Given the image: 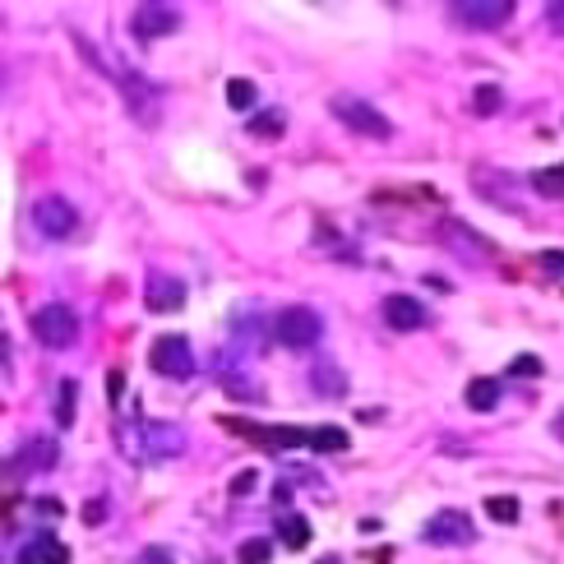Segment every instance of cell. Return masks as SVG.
Returning <instances> with one entry per match:
<instances>
[{
	"label": "cell",
	"instance_id": "obj_3",
	"mask_svg": "<svg viewBox=\"0 0 564 564\" xmlns=\"http://www.w3.org/2000/svg\"><path fill=\"white\" fill-rule=\"evenodd\" d=\"M435 237H440V245L449 250V255H458L463 264H485L495 255V245L481 237L477 227H468L463 218H440L435 223Z\"/></svg>",
	"mask_w": 564,
	"mask_h": 564
},
{
	"label": "cell",
	"instance_id": "obj_9",
	"mask_svg": "<svg viewBox=\"0 0 564 564\" xmlns=\"http://www.w3.org/2000/svg\"><path fill=\"white\" fill-rule=\"evenodd\" d=\"M449 19L463 28H477V33H491V28H504L514 19V5L509 0H454L449 5Z\"/></svg>",
	"mask_w": 564,
	"mask_h": 564
},
{
	"label": "cell",
	"instance_id": "obj_18",
	"mask_svg": "<svg viewBox=\"0 0 564 564\" xmlns=\"http://www.w3.org/2000/svg\"><path fill=\"white\" fill-rule=\"evenodd\" d=\"M463 398H468L472 412H495L500 398H504V388H500V380H491V375H477V380L468 384V394H463Z\"/></svg>",
	"mask_w": 564,
	"mask_h": 564
},
{
	"label": "cell",
	"instance_id": "obj_1",
	"mask_svg": "<svg viewBox=\"0 0 564 564\" xmlns=\"http://www.w3.org/2000/svg\"><path fill=\"white\" fill-rule=\"evenodd\" d=\"M28 324H33V338L43 343V347H51V352H65V347L80 343V315H74L65 301L37 305L33 315H28Z\"/></svg>",
	"mask_w": 564,
	"mask_h": 564
},
{
	"label": "cell",
	"instance_id": "obj_14",
	"mask_svg": "<svg viewBox=\"0 0 564 564\" xmlns=\"http://www.w3.org/2000/svg\"><path fill=\"white\" fill-rule=\"evenodd\" d=\"M14 463H24V472H51L61 463V444H56V435H33L19 444Z\"/></svg>",
	"mask_w": 564,
	"mask_h": 564
},
{
	"label": "cell",
	"instance_id": "obj_27",
	"mask_svg": "<svg viewBox=\"0 0 564 564\" xmlns=\"http://www.w3.org/2000/svg\"><path fill=\"white\" fill-rule=\"evenodd\" d=\"M268 555H274V541L268 537H255L241 547V564H268Z\"/></svg>",
	"mask_w": 564,
	"mask_h": 564
},
{
	"label": "cell",
	"instance_id": "obj_31",
	"mask_svg": "<svg viewBox=\"0 0 564 564\" xmlns=\"http://www.w3.org/2000/svg\"><path fill=\"white\" fill-rule=\"evenodd\" d=\"M547 28L564 37V0H555V5H547Z\"/></svg>",
	"mask_w": 564,
	"mask_h": 564
},
{
	"label": "cell",
	"instance_id": "obj_16",
	"mask_svg": "<svg viewBox=\"0 0 564 564\" xmlns=\"http://www.w3.org/2000/svg\"><path fill=\"white\" fill-rule=\"evenodd\" d=\"M472 185H477V194H485V200H495V204H504V208H518V200H514V177L509 171H500V181H495V167H477L472 171Z\"/></svg>",
	"mask_w": 564,
	"mask_h": 564
},
{
	"label": "cell",
	"instance_id": "obj_29",
	"mask_svg": "<svg viewBox=\"0 0 564 564\" xmlns=\"http://www.w3.org/2000/svg\"><path fill=\"white\" fill-rule=\"evenodd\" d=\"M130 564H177V555H171L167 547H144Z\"/></svg>",
	"mask_w": 564,
	"mask_h": 564
},
{
	"label": "cell",
	"instance_id": "obj_32",
	"mask_svg": "<svg viewBox=\"0 0 564 564\" xmlns=\"http://www.w3.org/2000/svg\"><path fill=\"white\" fill-rule=\"evenodd\" d=\"M37 514H43V518H61L65 509H61V500H56V495H43V500H37Z\"/></svg>",
	"mask_w": 564,
	"mask_h": 564
},
{
	"label": "cell",
	"instance_id": "obj_19",
	"mask_svg": "<svg viewBox=\"0 0 564 564\" xmlns=\"http://www.w3.org/2000/svg\"><path fill=\"white\" fill-rule=\"evenodd\" d=\"M245 130L255 134V140H283V134H287V111L283 107H264V111L250 116Z\"/></svg>",
	"mask_w": 564,
	"mask_h": 564
},
{
	"label": "cell",
	"instance_id": "obj_28",
	"mask_svg": "<svg viewBox=\"0 0 564 564\" xmlns=\"http://www.w3.org/2000/svg\"><path fill=\"white\" fill-rule=\"evenodd\" d=\"M541 375V357H514L509 361V380H532Z\"/></svg>",
	"mask_w": 564,
	"mask_h": 564
},
{
	"label": "cell",
	"instance_id": "obj_30",
	"mask_svg": "<svg viewBox=\"0 0 564 564\" xmlns=\"http://www.w3.org/2000/svg\"><path fill=\"white\" fill-rule=\"evenodd\" d=\"M537 264H541V268H547V274L564 278V250H541V255H537Z\"/></svg>",
	"mask_w": 564,
	"mask_h": 564
},
{
	"label": "cell",
	"instance_id": "obj_23",
	"mask_svg": "<svg viewBox=\"0 0 564 564\" xmlns=\"http://www.w3.org/2000/svg\"><path fill=\"white\" fill-rule=\"evenodd\" d=\"M278 532H283V547H287V551H301L305 541H310V523H305L301 514H287Z\"/></svg>",
	"mask_w": 564,
	"mask_h": 564
},
{
	"label": "cell",
	"instance_id": "obj_10",
	"mask_svg": "<svg viewBox=\"0 0 564 564\" xmlns=\"http://www.w3.org/2000/svg\"><path fill=\"white\" fill-rule=\"evenodd\" d=\"M130 28H134L140 43H158V37L181 28V10H171V5H134L130 10Z\"/></svg>",
	"mask_w": 564,
	"mask_h": 564
},
{
	"label": "cell",
	"instance_id": "obj_8",
	"mask_svg": "<svg viewBox=\"0 0 564 564\" xmlns=\"http://www.w3.org/2000/svg\"><path fill=\"white\" fill-rule=\"evenodd\" d=\"M148 365H153L158 375H167V380H190L200 361H194V352H190V338H181V334H163V338H153Z\"/></svg>",
	"mask_w": 564,
	"mask_h": 564
},
{
	"label": "cell",
	"instance_id": "obj_13",
	"mask_svg": "<svg viewBox=\"0 0 564 564\" xmlns=\"http://www.w3.org/2000/svg\"><path fill=\"white\" fill-rule=\"evenodd\" d=\"M144 301L153 315H163V310H181L185 305V283L171 278V274H148L144 278Z\"/></svg>",
	"mask_w": 564,
	"mask_h": 564
},
{
	"label": "cell",
	"instance_id": "obj_25",
	"mask_svg": "<svg viewBox=\"0 0 564 564\" xmlns=\"http://www.w3.org/2000/svg\"><path fill=\"white\" fill-rule=\"evenodd\" d=\"M255 84H250V80H231L227 84V103H231V111H250V107H255Z\"/></svg>",
	"mask_w": 564,
	"mask_h": 564
},
{
	"label": "cell",
	"instance_id": "obj_4",
	"mask_svg": "<svg viewBox=\"0 0 564 564\" xmlns=\"http://www.w3.org/2000/svg\"><path fill=\"white\" fill-rule=\"evenodd\" d=\"M274 338L291 352H301V347H315L324 338V320L310 305H287L274 315Z\"/></svg>",
	"mask_w": 564,
	"mask_h": 564
},
{
	"label": "cell",
	"instance_id": "obj_35",
	"mask_svg": "<svg viewBox=\"0 0 564 564\" xmlns=\"http://www.w3.org/2000/svg\"><path fill=\"white\" fill-rule=\"evenodd\" d=\"M255 485V472H241V477H231V495H241V491H250Z\"/></svg>",
	"mask_w": 564,
	"mask_h": 564
},
{
	"label": "cell",
	"instance_id": "obj_11",
	"mask_svg": "<svg viewBox=\"0 0 564 564\" xmlns=\"http://www.w3.org/2000/svg\"><path fill=\"white\" fill-rule=\"evenodd\" d=\"M380 315H384L388 328H398V334H417V328L431 324V310H425L417 297H403V291L380 301Z\"/></svg>",
	"mask_w": 564,
	"mask_h": 564
},
{
	"label": "cell",
	"instance_id": "obj_36",
	"mask_svg": "<svg viewBox=\"0 0 564 564\" xmlns=\"http://www.w3.org/2000/svg\"><path fill=\"white\" fill-rule=\"evenodd\" d=\"M551 435H555V440H560V444H564V407H560V412H555V417H551Z\"/></svg>",
	"mask_w": 564,
	"mask_h": 564
},
{
	"label": "cell",
	"instance_id": "obj_34",
	"mask_svg": "<svg viewBox=\"0 0 564 564\" xmlns=\"http://www.w3.org/2000/svg\"><path fill=\"white\" fill-rule=\"evenodd\" d=\"M103 518H107V504L103 500H88L84 504V523H103Z\"/></svg>",
	"mask_w": 564,
	"mask_h": 564
},
{
	"label": "cell",
	"instance_id": "obj_33",
	"mask_svg": "<svg viewBox=\"0 0 564 564\" xmlns=\"http://www.w3.org/2000/svg\"><path fill=\"white\" fill-rule=\"evenodd\" d=\"M121 388H125V375H121V371H111V375H107V398H111V403H121Z\"/></svg>",
	"mask_w": 564,
	"mask_h": 564
},
{
	"label": "cell",
	"instance_id": "obj_5",
	"mask_svg": "<svg viewBox=\"0 0 564 564\" xmlns=\"http://www.w3.org/2000/svg\"><path fill=\"white\" fill-rule=\"evenodd\" d=\"M421 541H425V547H440V551L472 547V541H477V523H472L468 514H463V509H440V514L425 518Z\"/></svg>",
	"mask_w": 564,
	"mask_h": 564
},
{
	"label": "cell",
	"instance_id": "obj_22",
	"mask_svg": "<svg viewBox=\"0 0 564 564\" xmlns=\"http://www.w3.org/2000/svg\"><path fill=\"white\" fill-rule=\"evenodd\" d=\"M532 190L547 194V200H564V163H555V167H537V171H532Z\"/></svg>",
	"mask_w": 564,
	"mask_h": 564
},
{
	"label": "cell",
	"instance_id": "obj_17",
	"mask_svg": "<svg viewBox=\"0 0 564 564\" xmlns=\"http://www.w3.org/2000/svg\"><path fill=\"white\" fill-rule=\"evenodd\" d=\"M310 388H315L320 398L338 403V398L347 394V375H343V371H338V365L328 361V357H320V361H315V371H310Z\"/></svg>",
	"mask_w": 564,
	"mask_h": 564
},
{
	"label": "cell",
	"instance_id": "obj_12",
	"mask_svg": "<svg viewBox=\"0 0 564 564\" xmlns=\"http://www.w3.org/2000/svg\"><path fill=\"white\" fill-rule=\"evenodd\" d=\"M144 449L148 463H167L185 454V431L177 421H144Z\"/></svg>",
	"mask_w": 564,
	"mask_h": 564
},
{
	"label": "cell",
	"instance_id": "obj_20",
	"mask_svg": "<svg viewBox=\"0 0 564 564\" xmlns=\"http://www.w3.org/2000/svg\"><path fill=\"white\" fill-rule=\"evenodd\" d=\"M74 407H80V384L61 380V384H56V431L74 425Z\"/></svg>",
	"mask_w": 564,
	"mask_h": 564
},
{
	"label": "cell",
	"instance_id": "obj_21",
	"mask_svg": "<svg viewBox=\"0 0 564 564\" xmlns=\"http://www.w3.org/2000/svg\"><path fill=\"white\" fill-rule=\"evenodd\" d=\"M347 444L352 440H347L343 425H315V431H310V449L315 454H343Z\"/></svg>",
	"mask_w": 564,
	"mask_h": 564
},
{
	"label": "cell",
	"instance_id": "obj_7",
	"mask_svg": "<svg viewBox=\"0 0 564 564\" xmlns=\"http://www.w3.org/2000/svg\"><path fill=\"white\" fill-rule=\"evenodd\" d=\"M33 227L43 231L47 241H70L74 231H80V213L65 194H43V200L33 204Z\"/></svg>",
	"mask_w": 564,
	"mask_h": 564
},
{
	"label": "cell",
	"instance_id": "obj_26",
	"mask_svg": "<svg viewBox=\"0 0 564 564\" xmlns=\"http://www.w3.org/2000/svg\"><path fill=\"white\" fill-rule=\"evenodd\" d=\"M485 514H491L495 523H518V500L514 495H491V500H485Z\"/></svg>",
	"mask_w": 564,
	"mask_h": 564
},
{
	"label": "cell",
	"instance_id": "obj_15",
	"mask_svg": "<svg viewBox=\"0 0 564 564\" xmlns=\"http://www.w3.org/2000/svg\"><path fill=\"white\" fill-rule=\"evenodd\" d=\"M14 564H70V547L56 541L51 532H37V537H28V547L14 555Z\"/></svg>",
	"mask_w": 564,
	"mask_h": 564
},
{
	"label": "cell",
	"instance_id": "obj_6",
	"mask_svg": "<svg viewBox=\"0 0 564 564\" xmlns=\"http://www.w3.org/2000/svg\"><path fill=\"white\" fill-rule=\"evenodd\" d=\"M107 74H111V80H116V84H121V88H125V107H130L134 116H140V121H144V125H158L163 88H158V84H153V80H144V74H140V70H116L111 61H107Z\"/></svg>",
	"mask_w": 564,
	"mask_h": 564
},
{
	"label": "cell",
	"instance_id": "obj_2",
	"mask_svg": "<svg viewBox=\"0 0 564 564\" xmlns=\"http://www.w3.org/2000/svg\"><path fill=\"white\" fill-rule=\"evenodd\" d=\"M328 111H334L352 134H361V140H394V121H388L384 111H375L365 97L334 93V97H328Z\"/></svg>",
	"mask_w": 564,
	"mask_h": 564
},
{
	"label": "cell",
	"instance_id": "obj_24",
	"mask_svg": "<svg viewBox=\"0 0 564 564\" xmlns=\"http://www.w3.org/2000/svg\"><path fill=\"white\" fill-rule=\"evenodd\" d=\"M500 107H504V88H500V84L472 88V111H477V116H495Z\"/></svg>",
	"mask_w": 564,
	"mask_h": 564
}]
</instances>
